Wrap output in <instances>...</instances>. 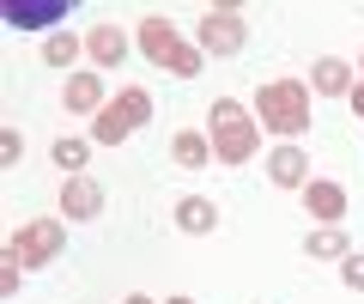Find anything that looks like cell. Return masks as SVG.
<instances>
[{"instance_id":"cell-1","label":"cell","mask_w":364,"mask_h":304,"mask_svg":"<svg viewBox=\"0 0 364 304\" xmlns=\"http://www.w3.org/2000/svg\"><path fill=\"white\" fill-rule=\"evenodd\" d=\"M255 122L273 128L279 140H298L310 128V92H304V80H267L255 92Z\"/></svg>"},{"instance_id":"cell-2","label":"cell","mask_w":364,"mask_h":304,"mask_svg":"<svg viewBox=\"0 0 364 304\" xmlns=\"http://www.w3.org/2000/svg\"><path fill=\"white\" fill-rule=\"evenodd\" d=\"M255 128H261V122L249 116L237 98H219L213 116H207V140H213V152H219L225 164H249V159H255Z\"/></svg>"},{"instance_id":"cell-3","label":"cell","mask_w":364,"mask_h":304,"mask_svg":"<svg viewBox=\"0 0 364 304\" xmlns=\"http://www.w3.org/2000/svg\"><path fill=\"white\" fill-rule=\"evenodd\" d=\"M140 49H146V61H158L164 73H176V80H195V73H200V49H188L164 13H146L140 19Z\"/></svg>"},{"instance_id":"cell-4","label":"cell","mask_w":364,"mask_h":304,"mask_svg":"<svg viewBox=\"0 0 364 304\" xmlns=\"http://www.w3.org/2000/svg\"><path fill=\"white\" fill-rule=\"evenodd\" d=\"M146 116H152V98H146L140 85H128L122 98H109V104L91 116V146H122L134 128H146Z\"/></svg>"},{"instance_id":"cell-5","label":"cell","mask_w":364,"mask_h":304,"mask_svg":"<svg viewBox=\"0 0 364 304\" xmlns=\"http://www.w3.org/2000/svg\"><path fill=\"white\" fill-rule=\"evenodd\" d=\"M6 256H13L18 268H43V262H61V219H31L25 231H13Z\"/></svg>"},{"instance_id":"cell-6","label":"cell","mask_w":364,"mask_h":304,"mask_svg":"<svg viewBox=\"0 0 364 304\" xmlns=\"http://www.w3.org/2000/svg\"><path fill=\"white\" fill-rule=\"evenodd\" d=\"M243 43H249L243 6H207V13H200V49L207 55H237Z\"/></svg>"},{"instance_id":"cell-7","label":"cell","mask_w":364,"mask_h":304,"mask_svg":"<svg viewBox=\"0 0 364 304\" xmlns=\"http://www.w3.org/2000/svg\"><path fill=\"white\" fill-rule=\"evenodd\" d=\"M55 19H67V0H6V25L13 31H43Z\"/></svg>"},{"instance_id":"cell-8","label":"cell","mask_w":364,"mask_h":304,"mask_svg":"<svg viewBox=\"0 0 364 304\" xmlns=\"http://www.w3.org/2000/svg\"><path fill=\"white\" fill-rule=\"evenodd\" d=\"M304 164H310V159H304L298 140H279V146L267 152V177H273L279 189H304V183H310V177H304Z\"/></svg>"},{"instance_id":"cell-9","label":"cell","mask_w":364,"mask_h":304,"mask_svg":"<svg viewBox=\"0 0 364 304\" xmlns=\"http://www.w3.org/2000/svg\"><path fill=\"white\" fill-rule=\"evenodd\" d=\"M61 213L67 219H97L104 213V189L91 183V177H67L61 183Z\"/></svg>"},{"instance_id":"cell-10","label":"cell","mask_w":364,"mask_h":304,"mask_svg":"<svg viewBox=\"0 0 364 304\" xmlns=\"http://www.w3.org/2000/svg\"><path fill=\"white\" fill-rule=\"evenodd\" d=\"M170 159H176L182 171H207V159H219V152H213V140L200 128H182L176 140H170Z\"/></svg>"},{"instance_id":"cell-11","label":"cell","mask_w":364,"mask_h":304,"mask_svg":"<svg viewBox=\"0 0 364 304\" xmlns=\"http://www.w3.org/2000/svg\"><path fill=\"white\" fill-rule=\"evenodd\" d=\"M176 225L188 238H207V231H219V207L207 195H188V201H176Z\"/></svg>"},{"instance_id":"cell-12","label":"cell","mask_w":364,"mask_h":304,"mask_svg":"<svg viewBox=\"0 0 364 304\" xmlns=\"http://www.w3.org/2000/svg\"><path fill=\"white\" fill-rule=\"evenodd\" d=\"M310 85H316L322 98H346V92H352V67L340 61V55H322V61L310 67Z\"/></svg>"},{"instance_id":"cell-13","label":"cell","mask_w":364,"mask_h":304,"mask_svg":"<svg viewBox=\"0 0 364 304\" xmlns=\"http://www.w3.org/2000/svg\"><path fill=\"white\" fill-rule=\"evenodd\" d=\"M304 207H310L322 225H334L340 213H346V189L340 183H304Z\"/></svg>"},{"instance_id":"cell-14","label":"cell","mask_w":364,"mask_h":304,"mask_svg":"<svg viewBox=\"0 0 364 304\" xmlns=\"http://www.w3.org/2000/svg\"><path fill=\"white\" fill-rule=\"evenodd\" d=\"M85 49H91V61H97V67H116L122 55H128V37H122L116 25H91L85 31Z\"/></svg>"},{"instance_id":"cell-15","label":"cell","mask_w":364,"mask_h":304,"mask_svg":"<svg viewBox=\"0 0 364 304\" xmlns=\"http://www.w3.org/2000/svg\"><path fill=\"white\" fill-rule=\"evenodd\" d=\"M67 110L97 116V110H104V80H97V73H73V80H67Z\"/></svg>"},{"instance_id":"cell-16","label":"cell","mask_w":364,"mask_h":304,"mask_svg":"<svg viewBox=\"0 0 364 304\" xmlns=\"http://www.w3.org/2000/svg\"><path fill=\"white\" fill-rule=\"evenodd\" d=\"M91 159V140H79V134H61V140H55V164H61V171H73L79 177V164Z\"/></svg>"},{"instance_id":"cell-17","label":"cell","mask_w":364,"mask_h":304,"mask_svg":"<svg viewBox=\"0 0 364 304\" xmlns=\"http://www.w3.org/2000/svg\"><path fill=\"white\" fill-rule=\"evenodd\" d=\"M304 250H310V256H340V262H346V256H352V243L340 238L334 225H322V231H310V243H304Z\"/></svg>"},{"instance_id":"cell-18","label":"cell","mask_w":364,"mask_h":304,"mask_svg":"<svg viewBox=\"0 0 364 304\" xmlns=\"http://www.w3.org/2000/svg\"><path fill=\"white\" fill-rule=\"evenodd\" d=\"M79 49H85V37H73V31H55V37L43 43V55H49V67H67V61H73Z\"/></svg>"},{"instance_id":"cell-19","label":"cell","mask_w":364,"mask_h":304,"mask_svg":"<svg viewBox=\"0 0 364 304\" xmlns=\"http://www.w3.org/2000/svg\"><path fill=\"white\" fill-rule=\"evenodd\" d=\"M340 280H346L352 292H364V256H346V262H340Z\"/></svg>"},{"instance_id":"cell-20","label":"cell","mask_w":364,"mask_h":304,"mask_svg":"<svg viewBox=\"0 0 364 304\" xmlns=\"http://www.w3.org/2000/svg\"><path fill=\"white\" fill-rule=\"evenodd\" d=\"M0 159H6V164H18V159H25V134H13V128L0 134Z\"/></svg>"},{"instance_id":"cell-21","label":"cell","mask_w":364,"mask_h":304,"mask_svg":"<svg viewBox=\"0 0 364 304\" xmlns=\"http://www.w3.org/2000/svg\"><path fill=\"white\" fill-rule=\"evenodd\" d=\"M0 292H6V298L18 292V262H13V256H6V268H0Z\"/></svg>"},{"instance_id":"cell-22","label":"cell","mask_w":364,"mask_h":304,"mask_svg":"<svg viewBox=\"0 0 364 304\" xmlns=\"http://www.w3.org/2000/svg\"><path fill=\"white\" fill-rule=\"evenodd\" d=\"M352 116H364V85H352Z\"/></svg>"},{"instance_id":"cell-23","label":"cell","mask_w":364,"mask_h":304,"mask_svg":"<svg viewBox=\"0 0 364 304\" xmlns=\"http://www.w3.org/2000/svg\"><path fill=\"white\" fill-rule=\"evenodd\" d=\"M122 304H152V298H146V292H134V298H122Z\"/></svg>"},{"instance_id":"cell-24","label":"cell","mask_w":364,"mask_h":304,"mask_svg":"<svg viewBox=\"0 0 364 304\" xmlns=\"http://www.w3.org/2000/svg\"><path fill=\"white\" fill-rule=\"evenodd\" d=\"M164 304H188V298H164Z\"/></svg>"},{"instance_id":"cell-25","label":"cell","mask_w":364,"mask_h":304,"mask_svg":"<svg viewBox=\"0 0 364 304\" xmlns=\"http://www.w3.org/2000/svg\"><path fill=\"white\" fill-rule=\"evenodd\" d=\"M358 61H364V55H358Z\"/></svg>"}]
</instances>
